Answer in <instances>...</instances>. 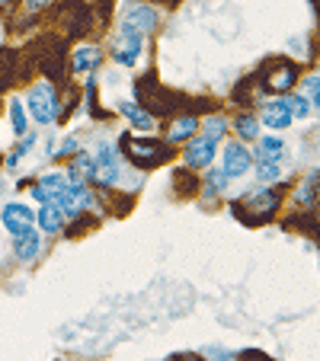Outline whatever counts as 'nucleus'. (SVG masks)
Segmentation results:
<instances>
[{
    "label": "nucleus",
    "instance_id": "obj_20",
    "mask_svg": "<svg viewBox=\"0 0 320 361\" xmlns=\"http://www.w3.org/2000/svg\"><path fill=\"white\" fill-rule=\"evenodd\" d=\"M282 154H285V144H282V137H275V135L259 137V157H263V160H275V164H279Z\"/></svg>",
    "mask_w": 320,
    "mask_h": 361
},
{
    "label": "nucleus",
    "instance_id": "obj_22",
    "mask_svg": "<svg viewBox=\"0 0 320 361\" xmlns=\"http://www.w3.org/2000/svg\"><path fill=\"white\" fill-rule=\"evenodd\" d=\"M256 176H259V183H275V179L282 176V170H279V164H275V160L256 157Z\"/></svg>",
    "mask_w": 320,
    "mask_h": 361
},
{
    "label": "nucleus",
    "instance_id": "obj_8",
    "mask_svg": "<svg viewBox=\"0 0 320 361\" xmlns=\"http://www.w3.org/2000/svg\"><path fill=\"white\" fill-rule=\"evenodd\" d=\"M215 150H218V144L211 141V137H196V141H189V147H186V154H183V160H186V166H192V170H205V166L215 160Z\"/></svg>",
    "mask_w": 320,
    "mask_h": 361
},
{
    "label": "nucleus",
    "instance_id": "obj_25",
    "mask_svg": "<svg viewBox=\"0 0 320 361\" xmlns=\"http://www.w3.org/2000/svg\"><path fill=\"white\" fill-rule=\"evenodd\" d=\"M205 183H208V185H205V192H208V195H211V192L225 189V185H227V179H225V173H221V170H215V173H208V179H205Z\"/></svg>",
    "mask_w": 320,
    "mask_h": 361
},
{
    "label": "nucleus",
    "instance_id": "obj_6",
    "mask_svg": "<svg viewBox=\"0 0 320 361\" xmlns=\"http://www.w3.org/2000/svg\"><path fill=\"white\" fill-rule=\"evenodd\" d=\"M0 221H4V227H7L13 237H20V233H26L35 227V212L26 208L23 202H10L7 208L0 212Z\"/></svg>",
    "mask_w": 320,
    "mask_h": 361
},
{
    "label": "nucleus",
    "instance_id": "obj_16",
    "mask_svg": "<svg viewBox=\"0 0 320 361\" xmlns=\"http://www.w3.org/2000/svg\"><path fill=\"white\" fill-rule=\"evenodd\" d=\"M96 64H100V48H93V45L77 48L74 58H71V71H77V74H87V71H93Z\"/></svg>",
    "mask_w": 320,
    "mask_h": 361
},
{
    "label": "nucleus",
    "instance_id": "obj_1",
    "mask_svg": "<svg viewBox=\"0 0 320 361\" xmlns=\"http://www.w3.org/2000/svg\"><path fill=\"white\" fill-rule=\"evenodd\" d=\"M26 112L35 118L39 125H52L58 118V93H55V87L48 80H42V83H35L32 90H29V96H26Z\"/></svg>",
    "mask_w": 320,
    "mask_h": 361
},
{
    "label": "nucleus",
    "instance_id": "obj_4",
    "mask_svg": "<svg viewBox=\"0 0 320 361\" xmlns=\"http://www.w3.org/2000/svg\"><path fill=\"white\" fill-rule=\"evenodd\" d=\"M55 204L61 208L64 218H77V214L87 212L90 204H93V192L87 189V183H68L61 195L55 198Z\"/></svg>",
    "mask_w": 320,
    "mask_h": 361
},
{
    "label": "nucleus",
    "instance_id": "obj_14",
    "mask_svg": "<svg viewBox=\"0 0 320 361\" xmlns=\"http://www.w3.org/2000/svg\"><path fill=\"white\" fill-rule=\"evenodd\" d=\"M35 224H39L45 233H58V231L64 227V214H61V208H58L55 202H45V204L39 208V212H35Z\"/></svg>",
    "mask_w": 320,
    "mask_h": 361
},
{
    "label": "nucleus",
    "instance_id": "obj_12",
    "mask_svg": "<svg viewBox=\"0 0 320 361\" xmlns=\"http://www.w3.org/2000/svg\"><path fill=\"white\" fill-rule=\"evenodd\" d=\"M39 250H42V233L35 231H26V233H20V237H13V256L16 259H23V262H32L35 256H39Z\"/></svg>",
    "mask_w": 320,
    "mask_h": 361
},
{
    "label": "nucleus",
    "instance_id": "obj_2",
    "mask_svg": "<svg viewBox=\"0 0 320 361\" xmlns=\"http://www.w3.org/2000/svg\"><path fill=\"white\" fill-rule=\"evenodd\" d=\"M119 176H122V157L116 154V147L109 141H102L93 154V176H90V183H100L109 189V185L119 183Z\"/></svg>",
    "mask_w": 320,
    "mask_h": 361
},
{
    "label": "nucleus",
    "instance_id": "obj_3",
    "mask_svg": "<svg viewBox=\"0 0 320 361\" xmlns=\"http://www.w3.org/2000/svg\"><path fill=\"white\" fill-rule=\"evenodd\" d=\"M125 157H131L138 166H157L170 157V147L160 141H148V137H125L122 141Z\"/></svg>",
    "mask_w": 320,
    "mask_h": 361
},
{
    "label": "nucleus",
    "instance_id": "obj_15",
    "mask_svg": "<svg viewBox=\"0 0 320 361\" xmlns=\"http://www.w3.org/2000/svg\"><path fill=\"white\" fill-rule=\"evenodd\" d=\"M119 112H122V116L129 118L135 128H141V131H150V128H154V116H150L148 109H141L138 102H122V106H119Z\"/></svg>",
    "mask_w": 320,
    "mask_h": 361
},
{
    "label": "nucleus",
    "instance_id": "obj_24",
    "mask_svg": "<svg viewBox=\"0 0 320 361\" xmlns=\"http://www.w3.org/2000/svg\"><path fill=\"white\" fill-rule=\"evenodd\" d=\"M288 109H292V118H307L311 116V102H307V96H292Z\"/></svg>",
    "mask_w": 320,
    "mask_h": 361
},
{
    "label": "nucleus",
    "instance_id": "obj_7",
    "mask_svg": "<svg viewBox=\"0 0 320 361\" xmlns=\"http://www.w3.org/2000/svg\"><path fill=\"white\" fill-rule=\"evenodd\" d=\"M247 170H250V150L237 141L225 144V160H221V173H225V179L244 176Z\"/></svg>",
    "mask_w": 320,
    "mask_h": 361
},
{
    "label": "nucleus",
    "instance_id": "obj_19",
    "mask_svg": "<svg viewBox=\"0 0 320 361\" xmlns=\"http://www.w3.org/2000/svg\"><path fill=\"white\" fill-rule=\"evenodd\" d=\"M192 131H198V118L196 116H183L170 125V141H186L192 137Z\"/></svg>",
    "mask_w": 320,
    "mask_h": 361
},
{
    "label": "nucleus",
    "instance_id": "obj_13",
    "mask_svg": "<svg viewBox=\"0 0 320 361\" xmlns=\"http://www.w3.org/2000/svg\"><path fill=\"white\" fill-rule=\"evenodd\" d=\"M125 26L135 29V32L144 39V35H148L150 29L157 26V13H154L150 7H144V4H141V7H131V10H129V16H125Z\"/></svg>",
    "mask_w": 320,
    "mask_h": 361
},
{
    "label": "nucleus",
    "instance_id": "obj_27",
    "mask_svg": "<svg viewBox=\"0 0 320 361\" xmlns=\"http://www.w3.org/2000/svg\"><path fill=\"white\" fill-rule=\"evenodd\" d=\"M304 90L311 93L314 106H320V77H307V80H304Z\"/></svg>",
    "mask_w": 320,
    "mask_h": 361
},
{
    "label": "nucleus",
    "instance_id": "obj_5",
    "mask_svg": "<svg viewBox=\"0 0 320 361\" xmlns=\"http://www.w3.org/2000/svg\"><path fill=\"white\" fill-rule=\"evenodd\" d=\"M138 55H141V35L135 32V29H129L122 23V32L116 35V48H112V58H116V64H122V68H131V64L138 61Z\"/></svg>",
    "mask_w": 320,
    "mask_h": 361
},
{
    "label": "nucleus",
    "instance_id": "obj_23",
    "mask_svg": "<svg viewBox=\"0 0 320 361\" xmlns=\"http://www.w3.org/2000/svg\"><path fill=\"white\" fill-rule=\"evenodd\" d=\"M234 128H237V135L244 137V141H253V137H259V122L253 116H237Z\"/></svg>",
    "mask_w": 320,
    "mask_h": 361
},
{
    "label": "nucleus",
    "instance_id": "obj_11",
    "mask_svg": "<svg viewBox=\"0 0 320 361\" xmlns=\"http://www.w3.org/2000/svg\"><path fill=\"white\" fill-rule=\"evenodd\" d=\"M263 125L273 131H285L292 125V109H288V99H275L263 109Z\"/></svg>",
    "mask_w": 320,
    "mask_h": 361
},
{
    "label": "nucleus",
    "instance_id": "obj_10",
    "mask_svg": "<svg viewBox=\"0 0 320 361\" xmlns=\"http://www.w3.org/2000/svg\"><path fill=\"white\" fill-rule=\"evenodd\" d=\"M64 185H68V176H64V173H48V176H42L39 183L32 185V198L42 204L55 202V198L64 192Z\"/></svg>",
    "mask_w": 320,
    "mask_h": 361
},
{
    "label": "nucleus",
    "instance_id": "obj_17",
    "mask_svg": "<svg viewBox=\"0 0 320 361\" xmlns=\"http://www.w3.org/2000/svg\"><path fill=\"white\" fill-rule=\"evenodd\" d=\"M90 176H93V157H90V154H81V150H77L74 160H71L68 179H71V183H83V179H90Z\"/></svg>",
    "mask_w": 320,
    "mask_h": 361
},
{
    "label": "nucleus",
    "instance_id": "obj_29",
    "mask_svg": "<svg viewBox=\"0 0 320 361\" xmlns=\"http://www.w3.org/2000/svg\"><path fill=\"white\" fill-rule=\"evenodd\" d=\"M170 361H198V358H186V355H179V358H170Z\"/></svg>",
    "mask_w": 320,
    "mask_h": 361
},
{
    "label": "nucleus",
    "instance_id": "obj_9",
    "mask_svg": "<svg viewBox=\"0 0 320 361\" xmlns=\"http://www.w3.org/2000/svg\"><path fill=\"white\" fill-rule=\"evenodd\" d=\"M295 80H298V68L288 61H279L269 74H266V90H273V93H285V90L295 87Z\"/></svg>",
    "mask_w": 320,
    "mask_h": 361
},
{
    "label": "nucleus",
    "instance_id": "obj_18",
    "mask_svg": "<svg viewBox=\"0 0 320 361\" xmlns=\"http://www.w3.org/2000/svg\"><path fill=\"white\" fill-rule=\"evenodd\" d=\"M247 204L253 208V218H269L273 208L279 204V198H275V192H259V195H253Z\"/></svg>",
    "mask_w": 320,
    "mask_h": 361
},
{
    "label": "nucleus",
    "instance_id": "obj_21",
    "mask_svg": "<svg viewBox=\"0 0 320 361\" xmlns=\"http://www.w3.org/2000/svg\"><path fill=\"white\" fill-rule=\"evenodd\" d=\"M10 122H13V131H16V135H29V131H26V122H29L26 102H20V96L10 102Z\"/></svg>",
    "mask_w": 320,
    "mask_h": 361
},
{
    "label": "nucleus",
    "instance_id": "obj_28",
    "mask_svg": "<svg viewBox=\"0 0 320 361\" xmlns=\"http://www.w3.org/2000/svg\"><path fill=\"white\" fill-rule=\"evenodd\" d=\"M68 154H77V137H68L61 144V150H58V157H68Z\"/></svg>",
    "mask_w": 320,
    "mask_h": 361
},
{
    "label": "nucleus",
    "instance_id": "obj_26",
    "mask_svg": "<svg viewBox=\"0 0 320 361\" xmlns=\"http://www.w3.org/2000/svg\"><path fill=\"white\" fill-rule=\"evenodd\" d=\"M205 128H208V131H205V137H211V141L218 144V137L225 135V118H211V122L205 125Z\"/></svg>",
    "mask_w": 320,
    "mask_h": 361
}]
</instances>
